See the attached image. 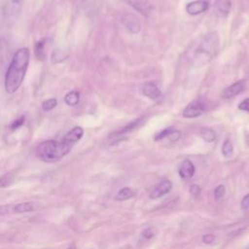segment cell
Instances as JSON below:
<instances>
[{"instance_id": "cell-4", "label": "cell", "mask_w": 249, "mask_h": 249, "mask_svg": "<svg viewBox=\"0 0 249 249\" xmlns=\"http://www.w3.org/2000/svg\"><path fill=\"white\" fill-rule=\"evenodd\" d=\"M44 207V204L36 201H26L20 202L18 204H14L13 211L14 213H26V212H34L40 210Z\"/></svg>"}, {"instance_id": "cell-29", "label": "cell", "mask_w": 249, "mask_h": 249, "mask_svg": "<svg viewBox=\"0 0 249 249\" xmlns=\"http://www.w3.org/2000/svg\"><path fill=\"white\" fill-rule=\"evenodd\" d=\"M238 108H239L240 110L249 112V98H246V99H244L242 102H240L239 105H238Z\"/></svg>"}, {"instance_id": "cell-12", "label": "cell", "mask_w": 249, "mask_h": 249, "mask_svg": "<svg viewBox=\"0 0 249 249\" xmlns=\"http://www.w3.org/2000/svg\"><path fill=\"white\" fill-rule=\"evenodd\" d=\"M83 134H84V129L81 126H75L64 135L62 140L73 146L74 143H76L82 138Z\"/></svg>"}, {"instance_id": "cell-3", "label": "cell", "mask_w": 249, "mask_h": 249, "mask_svg": "<svg viewBox=\"0 0 249 249\" xmlns=\"http://www.w3.org/2000/svg\"><path fill=\"white\" fill-rule=\"evenodd\" d=\"M219 44H220V39H219L218 33L216 31L210 32L203 38V40L199 44L196 50V54H198V56H202L203 58H207V60H209L217 53L219 49Z\"/></svg>"}, {"instance_id": "cell-28", "label": "cell", "mask_w": 249, "mask_h": 249, "mask_svg": "<svg viewBox=\"0 0 249 249\" xmlns=\"http://www.w3.org/2000/svg\"><path fill=\"white\" fill-rule=\"evenodd\" d=\"M190 193H191V195L194 196H196L197 195H199V193H200V188H199V186L196 185V184H193V185L191 186V188H190Z\"/></svg>"}, {"instance_id": "cell-30", "label": "cell", "mask_w": 249, "mask_h": 249, "mask_svg": "<svg viewBox=\"0 0 249 249\" xmlns=\"http://www.w3.org/2000/svg\"><path fill=\"white\" fill-rule=\"evenodd\" d=\"M241 208L246 210L249 208V194H247L245 196H243L241 200Z\"/></svg>"}, {"instance_id": "cell-17", "label": "cell", "mask_w": 249, "mask_h": 249, "mask_svg": "<svg viewBox=\"0 0 249 249\" xmlns=\"http://www.w3.org/2000/svg\"><path fill=\"white\" fill-rule=\"evenodd\" d=\"M80 100V93L76 90H71L67 92L64 96V101L69 106H75Z\"/></svg>"}, {"instance_id": "cell-23", "label": "cell", "mask_w": 249, "mask_h": 249, "mask_svg": "<svg viewBox=\"0 0 249 249\" xmlns=\"http://www.w3.org/2000/svg\"><path fill=\"white\" fill-rule=\"evenodd\" d=\"M225 193H226L225 186L219 185V186H217V187L215 188V190H214V196H215L216 199H220V198H222V197L224 196Z\"/></svg>"}, {"instance_id": "cell-9", "label": "cell", "mask_w": 249, "mask_h": 249, "mask_svg": "<svg viewBox=\"0 0 249 249\" xmlns=\"http://www.w3.org/2000/svg\"><path fill=\"white\" fill-rule=\"evenodd\" d=\"M171 189H172V183L169 180H163L151 193L150 197L152 199H157V198L168 194Z\"/></svg>"}, {"instance_id": "cell-21", "label": "cell", "mask_w": 249, "mask_h": 249, "mask_svg": "<svg viewBox=\"0 0 249 249\" xmlns=\"http://www.w3.org/2000/svg\"><path fill=\"white\" fill-rule=\"evenodd\" d=\"M56 104H57V101L55 98H50V99L45 100L42 103V109H43V111L48 112V111L53 110L56 106Z\"/></svg>"}, {"instance_id": "cell-24", "label": "cell", "mask_w": 249, "mask_h": 249, "mask_svg": "<svg viewBox=\"0 0 249 249\" xmlns=\"http://www.w3.org/2000/svg\"><path fill=\"white\" fill-rule=\"evenodd\" d=\"M23 124H24V117L21 116V117L18 118L17 120H15V121L12 123L10 128H11V130H16V129H18V127H20Z\"/></svg>"}, {"instance_id": "cell-1", "label": "cell", "mask_w": 249, "mask_h": 249, "mask_svg": "<svg viewBox=\"0 0 249 249\" xmlns=\"http://www.w3.org/2000/svg\"><path fill=\"white\" fill-rule=\"evenodd\" d=\"M28 48H20L14 54L5 75V89L8 93L16 92L21 86L29 63Z\"/></svg>"}, {"instance_id": "cell-6", "label": "cell", "mask_w": 249, "mask_h": 249, "mask_svg": "<svg viewBox=\"0 0 249 249\" xmlns=\"http://www.w3.org/2000/svg\"><path fill=\"white\" fill-rule=\"evenodd\" d=\"M208 8V2L206 0H196L193 2H190L186 6V11L188 14L192 16H196L198 14L203 13Z\"/></svg>"}, {"instance_id": "cell-31", "label": "cell", "mask_w": 249, "mask_h": 249, "mask_svg": "<svg viewBox=\"0 0 249 249\" xmlns=\"http://www.w3.org/2000/svg\"><path fill=\"white\" fill-rule=\"evenodd\" d=\"M214 239H215V236H214L213 234H206V235H204V236L202 237L203 242L206 243V244L212 243V242L214 241Z\"/></svg>"}, {"instance_id": "cell-10", "label": "cell", "mask_w": 249, "mask_h": 249, "mask_svg": "<svg viewBox=\"0 0 249 249\" xmlns=\"http://www.w3.org/2000/svg\"><path fill=\"white\" fill-rule=\"evenodd\" d=\"M23 0H6L5 3V14L8 17H14L20 13L22 9Z\"/></svg>"}, {"instance_id": "cell-32", "label": "cell", "mask_w": 249, "mask_h": 249, "mask_svg": "<svg viewBox=\"0 0 249 249\" xmlns=\"http://www.w3.org/2000/svg\"><path fill=\"white\" fill-rule=\"evenodd\" d=\"M67 249H77V248H76V246H75L74 244H72V245H70Z\"/></svg>"}, {"instance_id": "cell-14", "label": "cell", "mask_w": 249, "mask_h": 249, "mask_svg": "<svg viewBox=\"0 0 249 249\" xmlns=\"http://www.w3.org/2000/svg\"><path fill=\"white\" fill-rule=\"evenodd\" d=\"M123 23L125 28L129 30L131 33H137L140 30V24L137 20V18L133 15H124L123 18Z\"/></svg>"}, {"instance_id": "cell-27", "label": "cell", "mask_w": 249, "mask_h": 249, "mask_svg": "<svg viewBox=\"0 0 249 249\" xmlns=\"http://www.w3.org/2000/svg\"><path fill=\"white\" fill-rule=\"evenodd\" d=\"M155 232H156V231L154 228H147L142 231V236L146 239H150L154 236Z\"/></svg>"}, {"instance_id": "cell-8", "label": "cell", "mask_w": 249, "mask_h": 249, "mask_svg": "<svg viewBox=\"0 0 249 249\" xmlns=\"http://www.w3.org/2000/svg\"><path fill=\"white\" fill-rule=\"evenodd\" d=\"M244 89H245V81L241 80V81L235 82L234 84H232L231 86H230L224 89V91L222 92V96L224 98L233 97V96L239 94L240 92H242Z\"/></svg>"}, {"instance_id": "cell-13", "label": "cell", "mask_w": 249, "mask_h": 249, "mask_svg": "<svg viewBox=\"0 0 249 249\" xmlns=\"http://www.w3.org/2000/svg\"><path fill=\"white\" fill-rule=\"evenodd\" d=\"M196 168L190 160H185L179 167V175L183 179H189L195 174Z\"/></svg>"}, {"instance_id": "cell-33", "label": "cell", "mask_w": 249, "mask_h": 249, "mask_svg": "<svg viewBox=\"0 0 249 249\" xmlns=\"http://www.w3.org/2000/svg\"><path fill=\"white\" fill-rule=\"evenodd\" d=\"M247 249H249V246H248V248H247Z\"/></svg>"}, {"instance_id": "cell-19", "label": "cell", "mask_w": 249, "mask_h": 249, "mask_svg": "<svg viewBox=\"0 0 249 249\" xmlns=\"http://www.w3.org/2000/svg\"><path fill=\"white\" fill-rule=\"evenodd\" d=\"M199 135L206 142H212L216 138V134H215L214 130L209 128V127H202L199 130Z\"/></svg>"}, {"instance_id": "cell-25", "label": "cell", "mask_w": 249, "mask_h": 249, "mask_svg": "<svg viewBox=\"0 0 249 249\" xmlns=\"http://www.w3.org/2000/svg\"><path fill=\"white\" fill-rule=\"evenodd\" d=\"M173 130V128L172 127H168V128H165V129H163L162 131H160L159 134H157L156 135V137H155V140L156 141H160V140H162V139H164L171 131Z\"/></svg>"}, {"instance_id": "cell-20", "label": "cell", "mask_w": 249, "mask_h": 249, "mask_svg": "<svg viewBox=\"0 0 249 249\" xmlns=\"http://www.w3.org/2000/svg\"><path fill=\"white\" fill-rule=\"evenodd\" d=\"M222 154L226 158H231L233 155V147L230 140H226L222 146Z\"/></svg>"}, {"instance_id": "cell-5", "label": "cell", "mask_w": 249, "mask_h": 249, "mask_svg": "<svg viewBox=\"0 0 249 249\" xmlns=\"http://www.w3.org/2000/svg\"><path fill=\"white\" fill-rule=\"evenodd\" d=\"M204 108L200 101L195 100L189 103L183 111V117L185 118H196L202 114Z\"/></svg>"}, {"instance_id": "cell-26", "label": "cell", "mask_w": 249, "mask_h": 249, "mask_svg": "<svg viewBox=\"0 0 249 249\" xmlns=\"http://www.w3.org/2000/svg\"><path fill=\"white\" fill-rule=\"evenodd\" d=\"M13 207H14V204H8V205L0 206V216L1 215H7V214L14 213Z\"/></svg>"}, {"instance_id": "cell-18", "label": "cell", "mask_w": 249, "mask_h": 249, "mask_svg": "<svg viewBox=\"0 0 249 249\" xmlns=\"http://www.w3.org/2000/svg\"><path fill=\"white\" fill-rule=\"evenodd\" d=\"M133 196H134V192L130 188H123L118 192L115 198H116V200L123 201V200H126L128 198H131Z\"/></svg>"}, {"instance_id": "cell-7", "label": "cell", "mask_w": 249, "mask_h": 249, "mask_svg": "<svg viewBox=\"0 0 249 249\" xmlns=\"http://www.w3.org/2000/svg\"><path fill=\"white\" fill-rule=\"evenodd\" d=\"M135 11L144 16H148L152 11V4L148 0H126Z\"/></svg>"}, {"instance_id": "cell-15", "label": "cell", "mask_w": 249, "mask_h": 249, "mask_svg": "<svg viewBox=\"0 0 249 249\" xmlns=\"http://www.w3.org/2000/svg\"><path fill=\"white\" fill-rule=\"evenodd\" d=\"M215 10L220 17L227 16L231 10V0H216Z\"/></svg>"}, {"instance_id": "cell-11", "label": "cell", "mask_w": 249, "mask_h": 249, "mask_svg": "<svg viewBox=\"0 0 249 249\" xmlns=\"http://www.w3.org/2000/svg\"><path fill=\"white\" fill-rule=\"evenodd\" d=\"M142 93L153 100L160 98L161 95V92L158 86L152 82H148L142 87Z\"/></svg>"}, {"instance_id": "cell-2", "label": "cell", "mask_w": 249, "mask_h": 249, "mask_svg": "<svg viewBox=\"0 0 249 249\" xmlns=\"http://www.w3.org/2000/svg\"><path fill=\"white\" fill-rule=\"evenodd\" d=\"M71 148L72 145L63 140H47L39 144L36 154L45 162H55L64 158L70 152Z\"/></svg>"}, {"instance_id": "cell-22", "label": "cell", "mask_w": 249, "mask_h": 249, "mask_svg": "<svg viewBox=\"0 0 249 249\" xmlns=\"http://www.w3.org/2000/svg\"><path fill=\"white\" fill-rule=\"evenodd\" d=\"M13 180H14V177H13L12 174H10V173L5 174L4 176H2L0 178V187L1 188H6V187L10 186L12 184Z\"/></svg>"}, {"instance_id": "cell-16", "label": "cell", "mask_w": 249, "mask_h": 249, "mask_svg": "<svg viewBox=\"0 0 249 249\" xmlns=\"http://www.w3.org/2000/svg\"><path fill=\"white\" fill-rule=\"evenodd\" d=\"M34 54L38 60H45L47 53L45 51V39H41L35 43Z\"/></svg>"}]
</instances>
